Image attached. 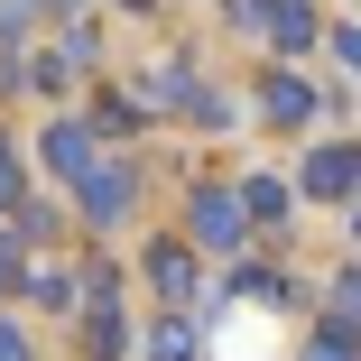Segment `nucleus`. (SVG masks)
I'll list each match as a JSON object with an SVG mask.
<instances>
[{"label":"nucleus","instance_id":"obj_7","mask_svg":"<svg viewBox=\"0 0 361 361\" xmlns=\"http://www.w3.org/2000/svg\"><path fill=\"white\" fill-rule=\"evenodd\" d=\"M149 278L167 287L176 306H195V250H185V241H158V250H149Z\"/></svg>","mask_w":361,"mask_h":361},{"label":"nucleus","instance_id":"obj_14","mask_svg":"<svg viewBox=\"0 0 361 361\" xmlns=\"http://www.w3.org/2000/svg\"><path fill=\"white\" fill-rule=\"evenodd\" d=\"M0 361H28V343H19V334H10V324H0Z\"/></svg>","mask_w":361,"mask_h":361},{"label":"nucleus","instance_id":"obj_11","mask_svg":"<svg viewBox=\"0 0 361 361\" xmlns=\"http://www.w3.org/2000/svg\"><path fill=\"white\" fill-rule=\"evenodd\" d=\"M334 324H361V278H334Z\"/></svg>","mask_w":361,"mask_h":361},{"label":"nucleus","instance_id":"obj_2","mask_svg":"<svg viewBox=\"0 0 361 361\" xmlns=\"http://www.w3.org/2000/svg\"><path fill=\"white\" fill-rule=\"evenodd\" d=\"M232 19L269 28L278 47H315V10H306V0H232Z\"/></svg>","mask_w":361,"mask_h":361},{"label":"nucleus","instance_id":"obj_4","mask_svg":"<svg viewBox=\"0 0 361 361\" xmlns=\"http://www.w3.org/2000/svg\"><path fill=\"white\" fill-rule=\"evenodd\" d=\"M259 111H269L278 130H297V121H315V84H297V75H269V84H259Z\"/></svg>","mask_w":361,"mask_h":361},{"label":"nucleus","instance_id":"obj_13","mask_svg":"<svg viewBox=\"0 0 361 361\" xmlns=\"http://www.w3.org/2000/svg\"><path fill=\"white\" fill-rule=\"evenodd\" d=\"M0 204H19V158L0 149Z\"/></svg>","mask_w":361,"mask_h":361},{"label":"nucleus","instance_id":"obj_12","mask_svg":"<svg viewBox=\"0 0 361 361\" xmlns=\"http://www.w3.org/2000/svg\"><path fill=\"white\" fill-rule=\"evenodd\" d=\"M334 56H343L352 75H361V28H334Z\"/></svg>","mask_w":361,"mask_h":361},{"label":"nucleus","instance_id":"obj_17","mask_svg":"<svg viewBox=\"0 0 361 361\" xmlns=\"http://www.w3.org/2000/svg\"><path fill=\"white\" fill-rule=\"evenodd\" d=\"M352 232H361V223H352Z\"/></svg>","mask_w":361,"mask_h":361},{"label":"nucleus","instance_id":"obj_10","mask_svg":"<svg viewBox=\"0 0 361 361\" xmlns=\"http://www.w3.org/2000/svg\"><path fill=\"white\" fill-rule=\"evenodd\" d=\"M306 361H361V352H352V324H324V334L306 343Z\"/></svg>","mask_w":361,"mask_h":361},{"label":"nucleus","instance_id":"obj_9","mask_svg":"<svg viewBox=\"0 0 361 361\" xmlns=\"http://www.w3.org/2000/svg\"><path fill=\"white\" fill-rule=\"evenodd\" d=\"M158 361H195V324H185V315L158 324Z\"/></svg>","mask_w":361,"mask_h":361},{"label":"nucleus","instance_id":"obj_16","mask_svg":"<svg viewBox=\"0 0 361 361\" xmlns=\"http://www.w3.org/2000/svg\"><path fill=\"white\" fill-rule=\"evenodd\" d=\"M352 195H361V158H352Z\"/></svg>","mask_w":361,"mask_h":361},{"label":"nucleus","instance_id":"obj_3","mask_svg":"<svg viewBox=\"0 0 361 361\" xmlns=\"http://www.w3.org/2000/svg\"><path fill=\"white\" fill-rule=\"evenodd\" d=\"M75 195H84V223H121V213H130V176H121L111 158H93V176H84Z\"/></svg>","mask_w":361,"mask_h":361},{"label":"nucleus","instance_id":"obj_15","mask_svg":"<svg viewBox=\"0 0 361 361\" xmlns=\"http://www.w3.org/2000/svg\"><path fill=\"white\" fill-rule=\"evenodd\" d=\"M0 287H10V241H0Z\"/></svg>","mask_w":361,"mask_h":361},{"label":"nucleus","instance_id":"obj_8","mask_svg":"<svg viewBox=\"0 0 361 361\" xmlns=\"http://www.w3.org/2000/svg\"><path fill=\"white\" fill-rule=\"evenodd\" d=\"M241 213H250V223H278V213H287V185L278 176H250L241 185Z\"/></svg>","mask_w":361,"mask_h":361},{"label":"nucleus","instance_id":"obj_6","mask_svg":"<svg viewBox=\"0 0 361 361\" xmlns=\"http://www.w3.org/2000/svg\"><path fill=\"white\" fill-rule=\"evenodd\" d=\"M47 167L84 185V176H93V130H75V121H56V130H47Z\"/></svg>","mask_w":361,"mask_h":361},{"label":"nucleus","instance_id":"obj_1","mask_svg":"<svg viewBox=\"0 0 361 361\" xmlns=\"http://www.w3.org/2000/svg\"><path fill=\"white\" fill-rule=\"evenodd\" d=\"M185 232H195V250H241V241H250V213H241V195L204 185L195 213H185Z\"/></svg>","mask_w":361,"mask_h":361},{"label":"nucleus","instance_id":"obj_5","mask_svg":"<svg viewBox=\"0 0 361 361\" xmlns=\"http://www.w3.org/2000/svg\"><path fill=\"white\" fill-rule=\"evenodd\" d=\"M352 158H361V149H315V158H306V195H315V204H343V195H352Z\"/></svg>","mask_w":361,"mask_h":361}]
</instances>
